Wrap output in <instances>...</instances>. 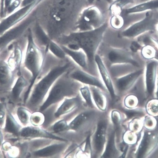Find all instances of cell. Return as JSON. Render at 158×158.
<instances>
[{
    "instance_id": "42",
    "label": "cell",
    "mask_w": 158,
    "mask_h": 158,
    "mask_svg": "<svg viewBox=\"0 0 158 158\" xmlns=\"http://www.w3.org/2000/svg\"><path fill=\"white\" fill-rule=\"evenodd\" d=\"M42 0H38V1H37V3H36V4H37L39 2H40Z\"/></svg>"
},
{
    "instance_id": "7",
    "label": "cell",
    "mask_w": 158,
    "mask_h": 158,
    "mask_svg": "<svg viewBox=\"0 0 158 158\" xmlns=\"http://www.w3.org/2000/svg\"><path fill=\"white\" fill-rule=\"evenodd\" d=\"M69 74L71 78L82 84L96 87L104 92L107 90L103 81L99 78L82 69L75 67L69 72Z\"/></svg>"
},
{
    "instance_id": "4",
    "label": "cell",
    "mask_w": 158,
    "mask_h": 158,
    "mask_svg": "<svg viewBox=\"0 0 158 158\" xmlns=\"http://www.w3.org/2000/svg\"><path fill=\"white\" fill-rule=\"evenodd\" d=\"M69 73L62 75L54 83L49 92L46 100L40 107L41 111H44L65 97L76 95L80 91L83 84L71 78Z\"/></svg>"
},
{
    "instance_id": "38",
    "label": "cell",
    "mask_w": 158,
    "mask_h": 158,
    "mask_svg": "<svg viewBox=\"0 0 158 158\" xmlns=\"http://www.w3.org/2000/svg\"><path fill=\"white\" fill-rule=\"evenodd\" d=\"M5 115V112L4 111V109L2 108L1 106V125L3 123V121L4 120V117Z\"/></svg>"
},
{
    "instance_id": "31",
    "label": "cell",
    "mask_w": 158,
    "mask_h": 158,
    "mask_svg": "<svg viewBox=\"0 0 158 158\" xmlns=\"http://www.w3.org/2000/svg\"><path fill=\"white\" fill-rule=\"evenodd\" d=\"M44 118L43 115L40 113H35L31 116L30 121L34 125L39 126L43 124Z\"/></svg>"
},
{
    "instance_id": "29",
    "label": "cell",
    "mask_w": 158,
    "mask_h": 158,
    "mask_svg": "<svg viewBox=\"0 0 158 158\" xmlns=\"http://www.w3.org/2000/svg\"><path fill=\"white\" fill-rule=\"evenodd\" d=\"M150 136L147 133H146L139 147L138 157H142L144 155L148 148Z\"/></svg>"
},
{
    "instance_id": "30",
    "label": "cell",
    "mask_w": 158,
    "mask_h": 158,
    "mask_svg": "<svg viewBox=\"0 0 158 158\" xmlns=\"http://www.w3.org/2000/svg\"><path fill=\"white\" fill-rule=\"evenodd\" d=\"M69 129V125L66 121L62 120L56 123L53 127V130L56 133L61 132Z\"/></svg>"
},
{
    "instance_id": "26",
    "label": "cell",
    "mask_w": 158,
    "mask_h": 158,
    "mask_svg": "<svg viewBox=\"0 0 158 158\" xmlns=\"http://www.w3.org/2000/svg\"><path fill=\"white\" fill-rule=\"evenodd\" d=\"M21 127L15 120L12 115L9 114L7 116L6 130L8 132L13 134L19 135Z\"/></svg>"
},
{
    "instance_id": "36",
    "label": "cell",
    "mask_w": 158,
    "mask_h": 158,
    "mask_svg": "<svg viewBox=\"0 0 158 158\" xmlns=\"http://www.w3.org/2000/svg\"><path fill=\"white\" fill-rule=\"evenodd\" d=\"M35 1V0H24L22 2V5L25 7L35 3L34 2Z\"/></svg>"
},
{
    "instance_id": "10",
    "label": "cell",
    "mask_w": 158,
    "mask_h": 158,
    "mask_svg": "<svg viewBox=\"0 0 158 158\" xmlns=\"http://www.w3.org/2000/svg\"><path fill=\"white\" fill-rule=\"evenodd\" d=\"M32 79L31 74L23 67L22 73L16 80L11 91V94L13 100H19L25 90L27 91Z\"/></svg>"
},
{
    "instance_id": "24",
    "label": "cell",
    "mask_w": 158,
    "mask_h": 158,
    "mask_svg": "<svg viewBox=\"0 0 158 158\" xmlns=\"http://www.w3.org/2000/svg\"><path fill=\"white\" fill-rule=\"evenodd\" d=\"M93 97L98 107L102 110L106 107V98L100 88L94 86H90Z\"/></svg>"
},
{
    "instance_id": "3",
    "label": "cell",
    "mask_w": 158,
    "mask_h": 158,
    "mask_svg": "<svg viewBox=\"0 0 158 158\" xmlns=\"http://www.w3.org/2000/svg\"><path fill=\"white\" fill-rule=\"evenodd\" d=\"M67 58L58 64L53 67L35 84L31 93L28 107L35 110L42 102L45 96L56 80L62 75L75 67L74 61Z\"/></svg>"
},
{
    "instance_id": "27",
    "label": "cell",
    "mask_w": 158,
    "mask_h": 158,
    "mask_svg": "<svg viewBox=\"0 0 158 158\" xmlns=\"http://www.w3.org/2000/svg\"><path fill=\"white\" fill-rule=\"evenodd\" d=\"M90 90L89 87L88 85H85L81 88L79 91L87 104L89 107H93V105Z\"/></svg>"
},
{
    "instance_id": "11",
    "label": "cell",
    "mask_w": 158,
    "mask_h": 158,
    "mask_svg": "<svg viewBox=\"0 0 158 158\" xmlns=\"http://www.w3.org/2000/svg\"><path fill=\"white\" fill-rule=\"evenodd\" d=\"M95 60L102 78V81L110 94L112 99L113 100L115 99L117 96L115 93L113 82L106 65L102 57L99 55L97 54L96 55Z\"/></svg>"
},
{
    "instance_id": "14",
    "label": "cell",
    "mask_w": 158,
    "mask_h": 158,
    "mask_svg": "<svg viewBox=\"0 0 158 158\" xmlns=\"http://www.w3.org/2000/svg\"><path fill=\"white\" fill-rule=\"evenodd\" d=\"M21 136L25 138H43L60 140L64 139L55 136L46 131L37 127H28L21 129L19 133Z\"/></svg>"
},
{
    "instance_id": "33",
    "label": "cell",
    "mask_w": 158,
    "mask_h": 158,
    "mask_svg": "<svg viewBox=\"0 0 158 158\" xmlns=\"http://www.w3.org/2000/svg\"><path fill=\"white\" fill-rule=\"evenodd\" d=\"M112 118L114 123L118 125L120 120V116L119 113L116 111H113L112 114Z\"/></svg>"
},
{
    "instance_id": "21",
    "label": "cell",
    "mask_w": 158,
    "mask_h": 158,
    "mask_svg": "<svg viewBox=\"0 0 158 158\" xmlns=\"http://www.w3.org/2000/svg\"><path fill=\"white\" fill-rule=\"evenodd\" d=\"M66 146L64 143L53 144L35 152L34 155L38 157L51 156L62 152Z\"/></svg>"
},
{
    "instance_id": "25",
    "label": "cell",
    "mask_w": 158,
    "mask_h": 158,
    "mask_svg": "<svg viewBox=\"0 0 158 158\" xmlns=\"http://www.w3.org/2000/svg\"><path fill=\"white\" fill-rule=\"evenodd\" d=\"M114 136V133L112 132L110 135L105 151L101 157H113L117 154V151L115 146Z\"/></svg>"
},
{
    "instance_id": "22",
    "label": "cell",
    "mask_w": 158,
    "mask_h": 158,
    "mask_svg": "<svg viewBox=\"0 0 158 158\" xmlns=\"http://www.w3.org/2000/svg\"><path fill=\"white\" fill-rule=\"evenodd\" d=\"M156 63L155 62L149 63L147 67L146 76L147 87L148 93L151 94L155 86Z\"/></svg>"
},
{
    "instance_id": "1",
    "label": "cell",
    "mask_w": 158,
    "mask_h": 158,
    "mask_svg": "<svg viewBox=\"0 0 158 158\" xmlns=\"http://www.w3.org/2000/svg\"><path fill=\"white\" fill-rule=\"evenodd\" d=\"M106 28L104 26L92 30L71 32L62 36L56 42L71 50L83 51L87 56L88 72L95 76L97 67L95 57Z\"/></svg>"
},
{
    "instance_id": "12",
    "label": "cell",
    "mask_w": 158,
    "mask_h": 158,
    "mask_svg": "<svg viewBox=\"0 0 158 158\" xmlns=\"http://www.w3.org/2000/svg\"><path fill=\"white\" fill-rule=\"evenodd\" d=\"M34 6L33 3L25 6L3 21L1 25V35L27 15Z\"/></svg>"
},
{
    "instance_id": "20",
    "label": "cell",
    "mask_w": 158,
    "mask_h": 158,
    "mask_svg": "<svg viewBox=\"0 0 158 158\" xmlns=\"http://www.w3.org/2000/svg\"><path fill=\"white\" fill-rule=\"evenodd\" d=\"M80 101L79 96L75 98L66 99L55 113V117H59L72 110L79 105Z\"/></svg>"
},
{
    "instance_id": "5",
    "label": "cell",
    "mask_w": 158,
    "mask_h": 158,
    "mask_svg": "<svg viewBox=\"0 0 158 158\" xmlns=\"http://www.w3.org/2000/svg\"><path fill=\"white\" fill-rule=\"evenodd\" d=\"M156 10L147 11L143 18L123 31L122 36L132 38L146 32L155 30L158 23V12Z\"/></svg>"
},
{
    "instance_id": "2",
    "label": "cell",
    "mask_w": 158,
    "mask_h": 158,
    "mask_svg": "<svg viewBox=\"0 0 158 158\" xmlns=\"http://www.w3.org/2000/svg\"><path fill=\"white\" fill-rule=\"evenodd\" d=\"M48 52L38 46L34 39L32 31L29 28L23 63L24 68L32 76L30 85L25 93L26 98L29 97L36 82L46 73Z\"/></svg>"
},
{
    "instance_id": "32",
    "label": "cell",
    "mask_w": 158,
    "mask_h": 158,
    "mask_svg": "<svg viewBox=\"0 0 158 158\" xmlns=\"http://www.w3.org/2000/svg\"><path fill=\"white\" fill-rule=\"evenodd\" d=\"M147 109L149 112L151 114H158V102L153 101L149 103Z\"/></svg>"
},
{
    "instance_id": "18",
    "label": "cell",
    "mask_w": 158,
    "mask_h": 158,
    "mask_svg": "<svg viewBox=\"0 0 158 158\" xmlns=\"http://www.w3.org/2000/svg\"><path fill=\"white\" fill-rule=\"evenodd\" d=\"M158 9V0H150L126 10L125 13L126 14H136Z\"/></svg>"
},
{
    "instance_id": "40",
    "label": "cell",
    "mask_w": 158,
    "mask_h": 158,
    "mask_svg": "<svg viewBox=\"0 0 158 158\" xmlns=\"http://www.w3.org/2000/svg\"><path fill=\"white\" fill-rule=\"evenodd\" d=\"M12 1L13 0H5V5L6 9L11 5Z\"/></svg>"
},
{
    "instance_id": "17",
    "label": "cell",
    "mask_w": 158,
    "mask_h": 158,
    "mask_svg": "<svg viewBox=\"0 0 158 158\" xmlns=\"http://www.w3.org/2000/svg\"><path fill=\"white\" fill-rule=\"evenodd\" d=\"M34 39L38 46L44 50H48L49 44L52 40L46 31L37 24L33 33Z\"/></svg>"
},
{
    "instance_id": "13",
    "label": "cell",
    "mask_w": 158,
    "mask_h": 158,
    "mask_svg": "<svg viewBox=\"0 0 158 158\" xmlns=\"http://www.w3.org/2000/svg\"><path fill=\"white\" fill-rule=\"evenodd\" d=\"M142 70H139L124 76L113 79L114 85L117 91L124 92L128 89L142 74Z\"/></svg>"
},
{
    "instance_id": "8",
    "label": "cell",
    "mask_w": 158,
    "mask_h": 158,
    "mask_svg": "<svg viewBox=\"0 0 158 158\" xmlns=\"http://www.w3.org/2000/svg\"><path fill=\"white\" fill-rule=\"evenodd\" d=\"M1 92L11 91L16 80L19 76L12 69L5 60L1 58Z\"/></svg>"
},
{
    "instance_id": "6",
    "label": "cell",
    "mask_w": 158,
    "mask_h": 158,
    "mask_svg": "<svg viewBox=\"0 0 158 158\" xmlns=\"http://www.w3.org/2000/svg\"><path fill=\"white\" fill-rule=\"evenodd\" d=\"M32 19L24 22L20 25L10 29L1 35L0 52L6 50L11 44L20 39L32 23Z\"/></svg>"
},
{
    "instance_id": "44",
    "label": "cell",
    "mask_w": 158,
    "mask_h": 158,
    "mask_svg": "<svg viewBox=\"0 0 158 158\" xmlns=\"http://www.w3.org/2000/svg\"><path fill=\"white\" fill-rule=\"evenodd\" d=\"M157 96L158 97V92H157Z\"/></svg>"
},
{
    "instance_id": "9",
    "label": "cell",
    "mask_w": 158,
    "mask_h": 158,
    "mask_svg": "<svg viewBox=\"0 0 158 158\" xmlns=\"http://www.w3.org/2000/svg\"><path fill=\"white\" fill-rule=\"evenodd\" d=\"M105 57L109 68L113 65L126 64L139 66L138 63L132 58L130 54L122 49L110 48Z\"/></svg>"
},
{
    "instance_id": "15",
    "label": "cell",
    "mask_w": 158,
    "mask_h": 158,
    "mask_svg": "<svg viewBox=\"0 0 158 158\" xmlns=\"http://www.w3.org/2000/svg\"><path fill=\"white\" fill-rule=\"evenodd\" d=\"M107 124L103 120L99 123L94 140L96 153L100 154L102 152L106 141Z\"/></svg>"
},
{
    "instance_id": "35",
    "label": "cell",
    "mask_w": 158,
    "mask_h": 158,
    "mask_svg": "<svg viewBox=\"0 0 158 158\" xmlns=\"http://www.w3.org/2000/svg\"><path fill=\"white\" fill-rule=\"evenodd\" d=\"M140 48V45L137 42H133L130 47L131 50L133 52H136Z\"/></svg>"
},
{
    "instance_id": "43",
    "label": "cell",
    "mask_w": 158,
    "mask_h": 158,
    "mask_svg": "<svg viewBox=\"0 0 158 158\" xmlns=\"http://www.w3.org/2000/svg\"><path fill=\"white\" fill-rule=\"evenodd\" d=\"M156 29H157L158 31V24H157V25Z\"/></svg>"
},
{
    "instance_id": "28",
    "label": "cell",
    "mask_w": 158,
    "mask_h": 158,
    "mask_svg": "<svg viewBox=\"0 0 158 158\" xmlns=\"http://www.w3.org/2000/svg\"><path fill=\"white\" fill-rule=\"evenodd\" d=\"M17 115L21 123L24 125H27L29 121V112L26 109L20 107L17 110Z\"/></svg>"
},
{
    "instance_id": "41",
    "label": "cell",
    "mask_w": 158,
    "mask_h": 158,
    "mask_svg": "<svg viewBox=\"0 0 158 158\" xmlns=\"http://www.w3.org/2000/svg\"><path fill=\"white\" fill-rule=\"evenodd\" d=\"M150 0H139L138 4L147 2Z\"/></svg>"
},
{
    "instance_id": "23",
    "label": "cell",
    "mask_w": 158,
    "mask_h": 158,
    "mask_svg": "<svg viewBox=\"0 0 158 158\" xmlns=\"http://www.w3.org/2000/svg\"><path fill=\"white\" fill-rule=\"evenodd\" d=\"M92 113L84 112L79 115L69 125V129L78 131L81 129L92 118Z\"/></svg>"
},
{
    "instance_id": "16",
    "label": "cell",
    "mask_w": 158,
    "mask_h": 158,
    "mask_svg": "<svg viewBox=\"0 0 158 158\" xmlns=\"http://www.w3.org/2000/svg\"><path fill=\"white\" fill-rule=\"evenodd\" d=\"M60 46L67 56L72 59L74 62L80 66L82 69L88 72L87 56L83 51L74 50L64 46Z\"/></svg>"
},
{
    "instance_id": "19",
    "label": "cell",
    "mask_w": 158,
    "mask_h": 158,
    "mask_svg": "<svg viewBox=\"0 0 158 158\" xmlns=\"http://www.w3.org/2000/svg\"><path fill=\"white\" fill-rule=\"evenodd\" d=\"M70 0H55L54 16L57 21L66 18L69 14Z\"/></svg>"
},
{
    "instance_id": "39",
    "label": "cell",
    "mask_w": 158,
    "mask_h": 158,
    "mask_svg": "<svg viewBox=\"0 0 158 158\" xmlns=\"http://www.w3.org/2000/svg\"><path fill=\"white\" fill-rule=\"evenodd\" d=\"M126 103L128 106H131L134 103V101L133 99L131 98H128L126 100Z\"/></svg>"
},
{
    "instance_id": "34",
    "label": "cell",
    "mask_w": 158,
    "mask_h": 158,
    "mask_svg": "<svg viewBox=\"0 0 158 158\" xmlns=\"http://www.w3.org/2000/svg\"><path fill=\"white\" fill-rule=\"evenodd\" d=\"M20 4L19 0H16L11 4L8 7L7 11L8 13H11L16 8L18 7Z\"/></svg>"
},
{
    "instance_id": "37",
    "label": "cell",
    "mask_w": 158,
    "mask_h": 158,
    "mask_svg": "<svg viewBox=\"0 0 158 158\" xmlns=\"http://www.w3.org/2000/svg\"><path fill=\"white\" fill-rule=\"evenodd\" d=\"M132 127V129L135 131H136L139 129L140 127V123L138 121L135 122L133 123Z\"/></svg>"
}]
</instances>
